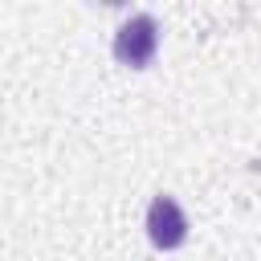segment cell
I'll use <instances>...</instances> for the list:
<instances>
[{"label": "cell", "mask_w": 261, "mask_h": 261, "mask_svg": "<svg viewBox=\"0 0 261 261\" xmlns=\"http://www.w3.org/2000/svg\"><path fill=\"white\" fill-rule=\"evenodd\" d=\"M155 49H159V24H155L151 12H135L130 20L118 24V33H114V57H118V65L147 69L155 61Z\"/></svg>", "instance_id": "cell-1"}, {"label": "cell", "mask_w": 261, "mask_h": 261, "mask_svg": "<svg viewBox=\"0 0 261 261\" xmlns=\"http://www.w3.org/2000/svg\"><path fill=\"white\" fill-rule=\"evenodd\" d=\"M147 237L155 249H179L188 241V216L171 196H155L147 208Z\"/></svg>", "instance_id": "cell-2"}]
</instances>
